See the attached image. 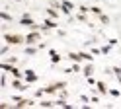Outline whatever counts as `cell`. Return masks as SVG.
<instances>
[{
    "label": "cell",
    "instance_id": "cell-31",
    "mask_svg": "<svg viewBox=\"0 0 121 109\" xmlns=\"http://www.w3.org/2000/svg\"><path fill=\"white\" fill-rule=\"evenodd\" d=\"M80 12H82V14H86V12H90V8H86V6H80Z\"/></svg>",
    "mask_w": 121,
    "mask_h": 109
},
{
    "label": "cell",
    "instance_id": "cell-3",
    "mask_svg": "<svg viewBox=\"0 0 121 109\" xmlns=\"http://www.w3.org/2000/svg\"><path fill=\"white\" fill-rule=\"evenodd\" d=\"M59 25H57V21L53 20V18H49V20H45L43 21V25H41V31H49V29H57Z\"/></svg>",
    "mask_w": 121,
    "mask_h": 109
},
{
    "label": "cell",
    "instance_id": "cell-5",
    "mask_svg": "<svg viewBox=\"0 0 121 109\" xmlns=\"http://www.w3.org/2000/svg\"><path fill=\"white\" fill-rule=\"evenodd\" d=\"M72 8H74V4H72V2H69V0H63V2H60V10H63V14H66V16L70 14Z\"/></svg>",
    "mask_w": 121,
    "mask_h": 109
},
{
    "label": "cell",
    "instance_id": "cell-18",
    "mask_svg": "<svg viewBox=\"0 0 121 109\" xmlns=\"http://www.w3.org/2000/svg\"><path fill=\"white\" fill-rule=\"evenodd\" d=\"M0 18H2L4 21H12V16H10L8 12H0Z\"/></svg>",
    "mask_w": 121,
    "mask_h": 109
},
{
    "label": "cell",
    "instance_id": "cell-7",
    "mask_svg": "<svg viewBox=\"0 0 121 109\" xmlns=\"http://www.w3.org/2000/svg\"><path fill=\"white\" fill-rule=\"evenodd\" d=\"M31 105H35L33 99H20L16 103V107H31Z\"/></svg>",
    "mask_w": 121,
    "mask_h": 109
},
{
    "label": "cell",
    "instance_id": "cell-16",
    "mask_svg": "<svg viewBox=\"0 0 121 109\" xmlns=\"http://www.w3.org/2000/svg\"><path fill=\"white\" fill-rule=\"evenodd\" d=\"M47 16H49V18H53V20H57V18H59L57 10H53V8H47Z\"/></svg>",
    "mask_w": 121,
    "mask_h": 109
},
{
    "label": "cell",
    "instance_id": "cell-26",
    "mask_svg": "<svg viewBox=\"0 0 121 109\" xmlns=\"http://www.w3.org/2000/svg\"><path fill=\"white\" fill-rule=\"evenodd\" d=\"M72 72H80V64H78V62H74V64H72Z\"/></svg>",
    "mask_w": 121,
    "mask_h": 109
},
{
    "label": "cell",
    "instance_id": "cell-29",
    "mask_svg": "<svg viewBox=\"0 0 121 109\" xmlns=\"http://www.w3.org/2000/svg\"><path fill=\"white\" fill-rule=\"evenodd\" d=\"M8 62H10V64H16L18 59H16V57H10V59H8Z\"/></svg>",
    "mask_w": 121,
    "mask_h": 109
},
{
    "label": "cell",
    "instance_id": "cell-30",
    "mask_svg": "<svg viewBox=\"0 0 121 109\" xmlns=\"http://www.w3.org/2000/svg\"><path fill=\"white\" fill-rule=\"evenodd\" d=\"M80 99H82V101H84V103H88V101H92V99H90L88 96H80Z\"/></svg>",
    "mask_w": 121,
    "mask_h": 109
},
{
    "label": "cell",
    "instance_id": "cell-23",
    "mask_svg": "<svg viewBox=\"0 0 121 109\" xmlns=\"http://www.w3.org/2000/svg\"><path fill=\"white\" fill-rule=\"evenodd\" d=\"M111 74H115V76H121V68H119V66H113V68H111Z\"/></svg>",
    "mask_w": 121,
    "mask_h": 109
},
{
    "label": "cell",
    "instance_id": "cell-14",
    "mask_svg": "<svg viewBox=\"0 0 121 109\" xmlns=\"http://www.w3.org/2000/svg\"><path fill=\"white\" fill-rule=\"evenodd\" d=\"M39 107H53L55 105V101H49V99H43V101H39V103H37Z\"/></svg>",
    "mask_w": 121,
    "mask_h": 109
},
{
    "label": "cell",
    "instance_id": "cell-15",
    "mask_svg": "<svg viewBox=\"0 0 121 109\" xmlns=\"http://www.w3.org/2000/svg\"><path fill=\"white\" fill-rule=\"evenodd\" d=\"M55 105H57V107H66V109H69V107H70V103H66V101H65L63 97H60L59 101H55Z\"/></svg>",
    "mask_w": 121,
    "mask_h": 109
},
{
    "label": "cell",
    "instance_id": "cell-32",
    "mask_svg": "<svg viewBox=\"0 0 121 109\" xmlns=\"http://www.w3.org/2000/svg\"><path fill=\"white\" fill-rule=\"evenodd\" d=\"M92 103H100V97H98V96H92Z\"/></svg>",
    "mask_w": 121,
    "mask_h": 109
},
{
    "label": "cell",
    "instance_id": "cell-8",
    "mask_svg": "<svg viewBox=\"0 0 121 109\" xmlns=\"http://www.w3.org/2000/svg\"><path fill=\"white\" fill-rule=\"evenodd\" d=\"M82 74H84L86 78H88V76H92V74H94V64H92V62H90V64H86L84 68H82Z\"/></svg>",
    "mask_w": 121,
    "mask_h": 109
},
{
    "label": "cell",
    "instance_id": "cell-21",
    "mask_svg": "<svg viewBox=\"0 0 121 109\" xmlns=\"http://www.w3.org/2000/svg\"><path fill=\"white\" fill-rule=\"evenodd\" d=\"M90 12H94L96 16H100V14H102V8H100V6H92V8H90Z\"/></svg>",
    "mask_w": 121,
    "mask_h": 109
},
{
    "label": "cell",
    "instance_id": "cell-4",
    "mask_svg": "<svg viewBox=\"0 0 121 109\" xmlns=\"http://www.w3.org/2000/svg\"><path fill=\"white\" fill-rule=\"evenodd\" d=\"M39 31H31V33H29V35H26V43L27 45H35L37 41H39Z\"/></svg>",
    "mask_w": 121,
    "mask_h": 109
},
{
    "label": "cell",
    "instance_id": "cell-2",
    "mask_svg": "<svg viewBox=\"0 0 121 109\" xmlns=\"http://www.w3.org/2000/svg\"><path fill=\"white\" fill-rule=\"evenodd\" d=\"M63 88H65V84H63V82H57V84L45 86V88H43V92H45V93H55V92H60Z\"/></svg>",
    "mask_w": 121,
    "mask_h": 109
},
{
    "label": "cell",
    "instance_id": "cell-28",
    "mask_svg": "<svg viewBox=\"0 0 121 109\" xmlns=\"http://www.w3.org/2000/svg\"><path fill=\"white\" fill-rule=\"evenodd\" d=\"M88 84H90V86H96V80H94L92 76H88Z\"/></svg>",
    "mask_w": 121,
    "mask_h": 109
},
{
    "label": "cell",
    "instance_id": "cell-9",
    "mask_svg": "<svg viewBox=\"0 0 121 109\" xmlns=\"http://www.w3.org/2000/svg\"><path fill=\"white\" fill-rule=\"evenodd\" d=\"M69 59H70L72 62H80V60H84L82 53H69Z\"/></svg>",
    "mask_w": 121,
    "mask_h": 109
},
{
    "label": "cell",
    "instance_id": "cell-24",
    "mask_svg": "<svg viewBox=\"0 0 121 109\" xmlns=\"http://www.w3.org/2000/svg\"><path fill=\"white\" fill-rule=\"evenodd\" d=\"M82 57H84V60H88V62L94 60V57H92V54H88V53H82Z\"/></svg>",
    "mask_w": 121,
    "mask_h": 109
},
{
    "label": "cell",
    "instance_id": "cell-10",
    "mask_svg": "<svg viewBox=\"0 0 121 109\" xmlns=\"http://www.w3.org/2000/svg\"><path fill=\"white\" fill-rule=\"evenodd\" d=\"M37 49H39V47L27 45V47H26V54H27V57H33V54H37Z\"/></svg>",
    "mask_w": 121,
    "mask_h": 109
},
{
    "label": "cell",
    "instance_id": "cell-11",
    "mask_svg": "<svg viewBox=\"0 0 121 109\" xmlns=\"http://www.w3.org/2000/svg\"><path fill=\"white\" fill-rule=\"evenodd\" d=\"M96 88H98V92H100V93H109L108 86H105L104 82H96Z\"/></svg>",
    "mask_w": 121,
    "mask_h": 109
},
{
    "label": "cell",
    "instance_id": "cell-19",
    "mask_svg": "<svg viewBox=\"0 0 121 109\" xmlns=\"http://www.w3.org/2000/svg\"><path fill=\"white\" fill-rule=\"evenodd\" d=\"M100 21L104 23V25H108V23H109V18H108L105 14H100Z\"/></svg>",
    "mask_w": 121,
    "mask_h": 109
},
{
    "label": "cell",
    "instance_id": "cell-27",
    "mask_svg": "<svg viewBox=\"0 0 121 109\" xmlns=\"http://www.w3.org/2000/svg\"><path fill=\"white\" fill-rule=\"evenodd\" d=\"M6 53H8V45H4L2 49H0V54H6Z\"/></svg>",
    "mask_w": 121,
    "mask_h": 109
},
{
    "label": "cell",
    "instance_id": "cell-1",
    "mask_svg": "<svg viewBox=\"0 0 121 109\" xmlns=\"http://www.w3.org/2000/svg\"><path fill=\"white\" fill-rule=\"evenodd\" d=\"M4 41L8 45H20V43H26V39L16 33H4Z\"/></svg>",
    "mask_w": 121,
    "mask_h": 109
},
{
    "label": "cell",
    "instance_id": "cell-6",
    "mask_svg": "<svg viewBox=\"0 0 121 109\" xmlns=\"http://www.w3.org/2000/svg\"><path fill=\"white\" fill-rule=\"evenodd\" d=\"M24 78H26V82H29V84H33V82H37V74L33 72V70H26V74H24Z\"/></svg>",
    "mask_w": 121,
    "mask_h": 109
},
{
    "label": "cell",
    "instance_id": "cell-20",
    "mask_svg": "<svg viewBox=\"0 0 121 109\" xmlns=\"http://www.w3.org/2000/svg\"><path fill=\"white\" fill-rule=\"evenodd\" d=\"M12 76H14V78H22L24 74H22V72H20V70H18L16 66H14V68H12Z\"/></svg>",
    "mask_w": 121,
    "mask_h": 109
},
{
    "label": "cell",
    "instance_id": "cell-25",
    "mask_svg": "<svg viewBox=\"0 0 121 109\" xmlns=\"http://www.w3.org/2000/svg\"><path fill=\"white\" fill-rule=\"evenodd\" d=\"M109 96H113V97H119V96H121V92H119V90H109Z\"/></svg>",
    "mask_w": 121,
    "mask_h": 109
},
{
    "label": "cell",
    "instance_id": "cell-13",
    "mask_svg": "<svg viewBox=\"0 0 121 109\" xmlns=\"http://www.w3.org/2000/svg\"><path fill=\"white\" fill-rule=\"evenodd\" d=\"M12 86H14L16 90H27V86H24V84H22V82H20V78H14Z\"/></svg>",
    "mask_w": 121,
    "mask_h": 109
},
{
    "label": "cell",
    "instance_id": "cell-17",
    "mask_svg": "<svg viewBox=\"0 0 121 109\" xmlns=\"http://www.w3.org/2000/svg\"><path fill=\"white\" fill-rule=\"evenodd\" d=\"M0 68H2V70H6V72H12V64H10V62H2V64H0Z\"/></svg>",
    "mask_w": 121,
    "mask_h": 109
},
{
    "label": "cell",
    "instance_id": "cell-12",
    "mask_svg": "<svg viewBox=\"0 0 121 109\" xmlns=\"http://www.w3.org/2000/svg\"><path fill=\"white\" fill-rule=\"evenodd\" d=\"M49 54H51V62H53V64H59V62H60V57H59V54H57V51H49Z\"/></svg>",
    "mask_w": 121,
    "mask_h": 109
},
{
    "label": "cell",
    "instance_id": "cell-22",
    "mask_svg": "<svg viewBox=\"0 0 121 109\" xmlns=\"http://www.w3.org/2000/svg\"><path fill=\"white\" fill-rule=\"evenodd\" d=\"M109 49H111V45H109V43H108V45H104V47H102V54H108Z\"/></svg>",
    "mask_w": 121,
    "mask_h": 109
}]
</instances>
